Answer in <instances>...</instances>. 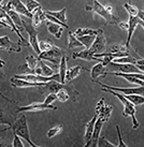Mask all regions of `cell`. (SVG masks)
<instances>
[{"instance_id": "cell-1", "label": "cell", "mask_w": 144, "mask_h": 147, "mask_svg": "<svg viewBox=\"0 0 144 147\" xmlns=\"http://www.w3.org/2000/svg\"><path fill=\"white\" fill-rule=\"evenodd\" d=\"M13 133L17 136H20L21 139L25 140L28 144H31L30 140V133H29L28 123H27V118L25 115H21V117L16 119V121L11 126Z\"/></svg>"}, {"instance_id": "cell-2", "label": "cell", "mask_w": 144, "mask_h": 147, "mask_svg": "<svg viewBox=\"0 0 144 147\" xmlns=\"http://www.w3.org/2000/svg\"><path fill=\"white\" fill-rule=\"evenodd\" d=\"M93 12L99 15V16H101L105 21L107 24H110V25H115V24H118V17L116 16L115 14H111V13H109L105 10L104 8V5L101 4L99 2L98 0H94V2H93Z\"/></svg>"}, {"instance_id": "cell-3", "label": "cell", "mask_w": 144, "mask_h": 147, "mask_svg": "<svg viewBox=\"0 0 144 147\" xmlns=\"http://www.w3.org/2000/svg\"><path fill=\"white\" fill-rule=\"evenodd\" d=\"M62 55H64V51L62 49H59L58 46H56V45H53L52 49H49V51L41 52L38 58L41 59V60H47V61L52 62L55 67H58Z\"/></svg>"}, {"instance_id": "cell-4", "label": "cell", "mask_w": 144, "mask_h": 147, "mask_svg": "<svg viewBox=\"0 0 144 147\" xmlns=\"http://www.w3.org/2000/svg\"><path fill=\"white\" fill-rule=\"evenodd\" d=\"M22 26L23 28L27 31L29 36L28 39V43L29 45L32 47V49L34 51V53L38 54V56L40 55V49H39V40H38V32L36 28L32 26V24H30L28 22H26L25 20H22Z\"/></svg>"}, {"instance_id": "cell-5", "label": "cell", "mask_w": 144, "mask_h": 147, "mask_svg": "<svg viewBox=\"0 0 144 147\" xmlns=\"http://www.w3.org/2000/svg\"><path fill=\"white\" fill-rule=\"evenodd\" d=\"M88 49L94 55L105 52V49H107V39H105V36H104V31L101 28L98 29V32L96 34L95 40H94L91 46Z\"/></svg>"}, {"instance_id": "cell-6", "label": "cell", "mask_w": 144, "mask_h": 147, "mask_svg": "<svg viewBox=\"0 0 144 147\" xmlns=\"http://www.w3.org/2000/svg\"><path fill=\"white\" fill-rule=\"evenodd\" d=\"M139 69L133 63H116L111 61L105 65V72H122V73H138Z\"/></svg>"}, {"instance_id": "cell-7", "label": "cell", "mask_w": 144, "mask_h": 147, "mask_svg": "<svg viewBox=\"0 0 144 147\" xmlns=\"http://www.w3.org/2000/svg\"><path fill=\"white\" fill-rule=\"evenodd\" d=\"M107 75H114V76H120L125 78L131 84L138 86H143L144 87V74L142 73H122V72H105L103 76Z\"/></svg>"}, {"instance_id": "cell-8", "label": "cell", "mask_w": 144, "mask_h": 147, "mask_svg": "<svg viewBox=\"0 0 144 147\" xmlns=\"http://www.w3.org/2000/svg\"><path fill=\"white\" fill-rule=\"evenodd\" d=\"M96 83H98L99 85L101 86V88H105V89H110L116 92L126 96V94H142L144 96V87L143 86H139V87H132V88H122V87H115V86H109L105 85L103 83H100L97 81Z\"/></svg>"}, {"instance_id": "cell-9", "label": "cell", "mask_w": 144, "mask_h": 147, "mask_svg": "<svg viewBox=\"0 0 144 147\" xmlns=\"http://www.w3.org/2000/svg\"><path fill=\"white\" fill-rule=\"evenodd\" d=\"M45 110H57V107L52 105V104L47 105V104H44V103L34 102V103H30L28 105L18 107L17 112H40V111H45Z\"/></svg>"}, {"instance_id": "cell-10", "label": "cell", "mask_w": 144, "mask_h": 147, "mask_svg": "<svg viewBox=\"0 0 144 147\" xmlns=\"http://www.w3.org/2000/svg\"><path fill=\"white\" fill-rule=\"evenodd\" d=\"M0 49H5L8 52H15V53H20L22 49L20 42L16 43V42L11 41L8 36L0 37Z\"/></svg>"}, {"instance_id": "cell-11", "label": "cell", "mask_w": 144, "mask_h": 147, "mask_svg": "<svg viewBox=\"0 0 144 147\" xmlns=\"http://www.w3.org/2000/svg\"><path fill=\"white\" fill-rule=\"evenodd\" d=\"M65 86V84L57 82V81H49L46 82L45 84L41 87H39V91L41 94H56L58 90L62 89V87Z\"/></svg>"}, {"instance_id": "cell-12", "label": "cell", "mask_w": 144, "mask_h": 147, "mask_svg": "<svg viewBox=\"0 0 144 147\" xmlns=\"http://www.w3.org/2000/svg\"><path fill=\"white\" fill-rule=\"evenodd\" d=\"M96 120H97V115H95L85 126V134H84L85 146L84 147H91V138H93V132H94V127H95Z\"/></svg>"}, {"instance_id": "cell-13", "label": "cell", "mask_w": 144, "mask_h": 147, "mask_svg": "<svg viewBox=\"0 0 144 147\" xmlns=\"http://www.w3.org/2000/svg\"><path fill=\"white\" fill-rule=\"evenodd\" d=\"M9 3L11 4V7L12 9L17 12L18 14H22V15H24L26 17H29V18H31L32 17V13H30L27 10V8L25 7L24 2L22 1V0H10V2Z\"/></svg>"}, {"instance_id": "cell-14", "label": "cell", "mask_w": 144, "mask_h": 147, "mask_svg": "<svg viewBox=\"0 0 144 147\" xmlns=\"http://www.w3.org/2000/svg\"><path fill=\"white\" fill-rule=\"evenodd\" d=\"M10 83L13 87L15 88H28V87H41L43 86L45 83H32V82H27V81H24V80H21V78H12L10 80Z\"/></svg>"}, {"instance_id": "cell-15", "label": "cell", "mask_w": 144, "mask_h": 147, "mask_svg": "<svg viewBox=\"0 0 144 147\" xmlns=\"http://www.w3.org/2000/svg\"><path fill=\"white\" fill-rule=\"evenodd\" d=\"M33 74H37V75H42V76H52L54 74V69H52L51 67L46 65L45 62L39 59L37 68L33 71Z\"/></svg>"}, {"instance_id": "cell-16", "label": "cell", "mask_w": 144, "mask_h": 147, "mask_svg": "<svg viewBox=\"0 0 144 147\" xmlns=\"http://www.w3.org/2000/svg\"><path fill=\"white\" fill-rule=\"evenodd\" d=\"M141 21L138 18L137 16H131V15H129V21H128V24H129V27H128V37H127V41H126V46L129 47L130 46V41H131V38H132V34L135 32V30H136V27L138 25H140Z\"/></svg>"}, {"instance_id": "cell-17", "label": "cell", "mask_w": 144, "mask_h": 147, "mask_svg": "<svg viewBox=\"0 0 144 147\" xmlns=\"http://www.w3.org/2000/svg\"><path fill=\"white\" fill-rule=\"evenodd\" d=\"M83 71H89L88 69L81 67V65H75L73 68L67 69L66 72V83H70L71 81H73L75 78H78L80 74L82 73Z\"/></svg>"}, {"instance_id": "cell-18", "label": "cell", "mask_w": 144, "mask_h": 147, "mask_svg": "<svg viewBox=\"0 0 144 147\" xmlns=\"http://www.w3.org/2000/svg\"><path fill=\"white\" fill-rule=\"evenodd\" d=\"M31 20H32V26L34 28H37L39 27L40 25L43 23L44 21H46V17H45V12L42 10V8H38L37 10H34L32 12V17H31Z\"/></svg>"}, {"instance_id": "cell-19", "label": "cell", "mask_w": 144, "mask_h": 147, "mask_svg": "<svg viewBox=\"0 0 144 147\" xmlns=\"http://www.w3.org/2000/svg\"><path fill=\"white\" fill-rule=\"evenodd\" d=\"M78 58H81V59H84V60H87V61H98L100 62V59L99 58H96L94 56V54L91 53L88 49H85L82 52H78V53H73L72 54V59H78Z\"/></svg>"}, {"instance_id": "cell-20", "label": "cell", "mask_w": 144, "mask_h": 147, "mask_svg": "<svg viewBox=\"0 0 144 147\" xmlns=\"http://www.w3.org/2000/svg\"><path fill=\"white\" fill-rule=\"evenodd\" d=\"M105 73V67L101 63V62H98L97 65H95L93 67V69L91 70V82H97L98 78Z\"/></svg>"}, {"instance_id": "cell-21", "label": "cell", "mask_w": 144, "mask_h": 147, "mask_svg": "<svg viewBox=\"0 0 144 147\" xmlns=\"http://www.w3.org/2000/svg\"><path fill=\"white\" fill-rule=\"evenodd\" d=\"M103 127V123L100 120V119L97 118L95 123V127H94V132H93V138H91V147H97V144H98L99 138H100V133H101V129Z\"/></svg>"}, {"instance_id": "cell-22", "label": "cell", "mask_w": 144, "mask_h": 147, "mask_svg": "<svg viewBox=\"0 0 144 147\" xmlns=\"http://www.w3.org/2000/svg\"><path fill=\"white\" fill-rule=\"evenodd\" d=\"M46 27H47V30H49V33H52L53 36H55L56 39H60L62 34V31H64V27H62L60 25H57L55 23H52V22L47 21L46 22Z\"/></svg>"}, {"instance_id": "cell-23", "label": "cell", "mask_w": 144, "mask_h": 147, "mask_svg": "<svg viewBox=\"0 0 144 147\" xmlns=\"http://www.w3.org/2000/svg\"><path fill=\"white\" fill-rule=\"evenodd\" d=\"M67 56L66 55H62V57L60 58V62L58 65V70H59V78L60 81L59 82L62 84H66V72H67Z\"/></svg>"}, {"instance_id": "cell-24", "label": "cell", "mask_w": 144, "mask_h": 147, "mask_svg": "<svg viewBox=\"0 0 144 147\" xmlns=\"http://www.w3.org/2000/svg\"><path fill=\"white\" fill-rule=\"evenodd\" d=\"M66 11H67V9L64 8V9H62V10H59V11H44V12H45L46 14H49V15L54 16L55 18H57L58 21H60L62 23H64V24H67Z\"/></svg>"}, {"instance_id": "cell-25", "label": "cell", "mask_w": 144, "mask_h": 147, "mask_svg": "<svg viewBox=\"0 0 144 147\" xmlns=\"http://www.w3.org/2000/svg\"><path fill=\"white\" fill-rule=\"evenodd\" d=\"M112 110H113V107H112L111 105L104 104V107H103L102 112L97 116V118L100 119V120L104 123L105 121L109 120V118H110V116H111V114H112Z\"/></svg>"}, {"instance_id": "cell-26", "label": "cell", "mask_w": 144, "mask_h": 147, "mask_svg": "<svg viewBox=\"0 0 144 147\" xmlns=\"http://www.w3.org/2000/svg\"><path fill=\"white\" fill-rule=\"evenodd\" d=\"M95 34H87V36H80V37H76L78 40L83 44V46L85 49H89L93 44V42L95 40Z\"/></svg>"}, {"instance_id": "cell-27", "label": "cell", "mask_w": 144, "mask_h": 147, "mask_svg": "<svg viewBox=\"0 0 144 147\" xmlns=\"http://www.w3.org/2000/svg\"><path fill=\"white\" fill-rule=\"evenodd\" d=\"M124 97L127 100H129L135 106L144 104V96H142V94H126Z\"/></svg>"}, {"instance_id": "cell-28", "label": "cell", "mask_w": 144, "mask_h": 147, "mask_svg": "<svg viewBox=\"0 0 144 147\" xmlns=\"http://www.w3.org/2000/svg\"><path fill=\"white\" fill-rule=\"evenodd\" d=\"M83 46V44L78 40V38L74 36L73 32L69 31L68 33V47L70 49H75V47H81Z\"/></svg>"}, {"instance_id": "cell-29", "label": "cell", "mask_w": 144, "mask_h": 147, "mask_svg": "<svg viewBox=\"0 0 144 147\" xmlns=\"http://www.w3.org/2000/svg\"><path fill=\"white\" fill-rule=\"evenodd\" d=\"M38 62H39V58L34 57L33 55H28V56L26 57V65H27V67L30 69V71H31L32 74H33L34 69L37 68Z\"/></svg>"}, {"instance_id": "cell-30", "label": "cell", "mask_w": 144, "mask_h": 147, "mask_svg": "<svg viewBox=\"0 0 144 147\" xmlns=\"http://www.w3.org/2000/svg\"><path fill=\"white\" fill-rule=\"evenodd\" d=\"M126 44H113L109 49V53H129Z\"/></svg>"}, {"instance_id": "cell-31", "label": "cell", "mask_w": 144, "mask_h": 147, "mask_svg": "<svg viewBox=\"0 0 144 147\" xmlns=\"http://www.w3.org/2000/svg\"><path fill=\"white\" fill-rule=\"evenodd\" d=\"M98 30L91 28H78L74 31V36L75 37H80V36H87V34H97Z\"/></svg>"}, {"instance_id": "cell-32", "label": "cell", "mask_w": 144, "mask_h": 147, "mask_svg": "<svg viewBox=\"0 0 144 147\" xmlns=\"http://www.w3.org/2000/svg\"><path fill=\"white\" fill-rule=\"evenodd\" d=\"M23 1H24L25 7L27 8V10L30 13H32L34 10H37L38 8L41 7V4L39 3L38 1H36V0H23Z\"/></svg>"}, {"instance_id": "cell-33", "label": "cell", "mask_w": 144, "mask_h": 147, "mask_svg": "<svg viewBox=\"0 0 144 147\" xmlns=\"http://www.w3.org/2000/svg\"><path fill=\"white\" fill-rule=\"evenodd\" d=\"M113 62H116V63H135L136 59L131 56H125V57H118V58H114Z\"/></svg>"}, {"instance_id": "cell-34", "label": "cell", "mask_w": 144, "mask_h": 147, "mask_svg": "<svg viewBox=\"0 0 144 147\" xmlns=\"http://www.w3.org/2000/svg\"><path fill=\"white\" fill-rule=\"evenodd\" d=\"M124 9L128 12L129 15L131 16H137L138 15V12H139V9L137 8L136 5H132L130 3H124Z\"/></svg>"}, {"instance_id": "cell-35", "label": "cell", "mask_w": 144, "mask_h": 147, "mask_svg": "<svg viewBox=\"0 0 144 147\" xmlns=\"http://www.w3.org/2000/svg\"><path fill=\"white\" fill-rule=\"evenodd\" d=\"M53 42L49 41V40H46V41H39V49H40V52H46L49 49H52L53 46Z\"/></svg>"}, {"instance_id": "cell-36", "label": "cell", "mask_w": 144, "mask_h": 147, "mask_svg": "<svg viewBox=\"0 0 144 147\" xmlns=\"http://www.w3.org/2000/svg\"><path fill=\"white\" fill-rule=\"evenodd\" d=\"M62 125H58V126L54 127V128H52V129H49V130L47 131L46 135H47V138L52 139V138H54L55 135H57L59 132H62Z\"/></svg>"}, {"instance_id": "cell-37", "label": "cell", "mask_w": 144, "mask_h": 147, "mask_svg": "<svg viewBox=\"0 0 144 147\" xmlns=\"http://www.w3.org/2000/svg\"><path fill=\"white\" fill-rule=\"evenodd\" d=\"M97 147H117L115 145H113L112 143H110L103 136H100L98 141V144H97Z\"/></svg>"}, {"instance_id": "cell-38", "label": "cell", "mask_w": 144, "mask_h": 147, "mask_svg": "<svg viewBox=\"0 0 144 147\" xmlns=\"http://www.w3.org/2000/svg\"><path fill=\"white\" fill-rule=\"evenodd\" d=\"M45 17H46V20L49 22H52V23H55V24H57V25H60L62 27H64V28H69V26L67 24H64V23H62L60 21H58L57 18H55L54 16H52V15H49V14H46L45 13Z\"/></svg>"}, {"instance_id": "cell-39", "label": "cell", "mask_w": 144, "mask_h": 147, "mask_svg": "<svg viewBox=\"0 0 144 147\" xmlns=\"http://www.w3.org/2000/svg\"><path fill=\"white\" fill-rule=\"evenodd\" d=\"M116 132H117V136H118V145H117V147H128L127 145H126V143L124 142L123 138H122L120 127H118V126H116Z\"/></svg>"}, {"instance_id": "cell-40", "label": "cell", "mask_w": 144, "mask_h": 147, "mask_svg": "<svg viewBox=\"0 0 144 147\" xmlns=\"http://www.w3.org/2000/svg\"><path fill=\"white\" fill-rule=\"evenodd\" d=\"M55 100H57V98H56V94H49L47 96H46V98H45V100H44V102L43 103L49 105V104H52Z\"/></svg>"}, {"instance_id": "cell-41", "label": "cell", "mask_w": 144, "mask_h": 147, "mask_svg": "<svg viewBox=\"0 0 144 147\" xmlns=\"http://www.w3.org/2000/svg\"><path fill=\"white\" fill-rule=\"evenodd\" d=\"M104 99H100V101H99L98 103H97V105H96V115L98 116L101 112H102V110H103V107H104Z\"/></svg>"}, {"instance_id": "cell-42", "label": "cell", "mask_w": 144, "mask_h": 147, "mask_svg": "<svg viewBox=\"0 0 144 147\" xmlns=\"http://www.w3.org/2000/svg\"><path fill=\"white\" fill-rule=\"evenodd\" d=\"M12 147H24V144H23V142H22L21 138L15 134H14V139H13Z\"/></svg>"}, {"instance_id": "cell-43", "label": "cell", "mask_w": 144, "mask_h": 147, "mask_svg": "<svg viewBox=\"0 0 144 147\" xmlns=\"http://www.w3.org/2000/svg\"><path fill=\"white\" fill-rule=\"evenodd\" d=\"M118 27H120L122 30H128V27H129V24H128V22H118Z\"/></svg>"}, {"instance_id": "cell-44", "label": "cell", "mask_w": 144, "mask_h": 147, "mask_svg": "<svg viewBox=\"0 0 144 147\" xmlns=\"http://www.w3.org/2000/svg\"><path fill=\"white\" fill-rule=\"evenodd\" d=\"M11 129V125H3V123H0V133L2 132H7L8 130Z\"/></svg>"}, {"instance_id": "cell-45", "label": "cell", "mask_w": 144, "mask_h": 147, "mask_svg": "<svg viewBox=\"0 0 144 147\" xmlns=\"http://www.w3.org/2000/svg\"><path fill=\"white\" fill-rule=\"evenodd\" d=\"M0 123H3V125H11V123H9V121H7V120H5L2 110H0Z\"/></svg>"}, {"instance_id": "cell-46", "label": "cell", "mask_w": 144, "mask_h": 147, "mask_svg": "<svg viewBox=\"0 0 144 147\" xmlns=\"http://www.w3.org/2000/svg\"><path fill=\"white\" fill-rule=\"evenodd\" d=\"M104 8L107 10L109 13H111V14H114V8L112 7L111 4H107V5H104Z\"/></svg>"}, {"instance_id": "cell-47", "label": "cell", "mask_w": 144, "mask_h": 147, "mask_svg": "<svg viewBox=\"0 0 144 147\" xmlns=\"http://www.w3.org/2000/svg\"><path fill=\"white\" fill-rule=\"evenodd\" d=\"M137 17H138L140 21L144 22V11H139V12H138V15H137Z\"/></svg>"}, {"instance_id": "cell-48", "label": "cell", "mask_w": 144, "mask_h": 147, "mask_svg": "<svg viewBox=\"0 0 144 147\" xmlns=\"http://www.w3.org/2000/svg\"><path fill=\"white\" fill-rule=\"evenodd\" d=\"M5 78V73L3 72V70L0 68V80H4Z\"/></svg>"}, {"instance_id": "cell-49", "label": "cell", "mask_w": 144, "mask_h": 147, "mask_svg": "<svg viewBox=\"0 0 144 147\" xmlns=\"http://www.w3.org/2000/svg\"><path fill=\"white\" fill-rule=\"evenodd\" d=\"M1 28H10V26L3 23V22H0V29Z\"/></svg>"}, {"instance_id": "cell-50", "label": "cell", "mask_w": 144, "mask_h": 147, "mask_svg": "<svg viewBox=\"0 0 144 147\" xmlns=\"http://www.w3.org/2000/svg\"><path fill=\"white\" fill-rule=\"evenodd\" d=\"M4 65H5V62H4L3 60H2V59H1V58H0V68H1V69H2V68H3Z\"/></svg>"}, {"instance_id": "cell-51", "label": "cell", "mask_w": 144, "mask_h": 147, "mask_svg": "<svg viewBox=\"0 0 144 147\" xmlns=\"http://www.w3.org/2000/svg\"><path fill=\"white\" fill-rule=\"evenodd\" d=\"M0 147H12V146H8V145H5V144H3L2 142H0Z\"/></svg>"}, {"instance_id": "cell-52", "label": "cell", "mask_w": 144, "mask_h": 147, "mask_svg": "<svg viewBox=\"0 0 144 147\" xmlns=\"http://www.w3.org/2000/svg\"><path fill=\"white\" fill-rule=\"evenodd\" d=\"M88 1V4L87 5H93V2H94V0H87Z\"/></svg>"}, {"instance_id": "cell-53", "label": "cell", "mask_w": 144, "mask_h": 147, "mask_svg": "<svg viewBox=\"0 0 144 147\" xmlns=\"http://www.w3.org/2000/svg\"><path fill=\"white\" fill-rule=\"evenodd\" d=\"M29 145H30V146H31V147H39V146H37V145H34V144H33V143L29 144Z\"/></svg>"}, {"instance_id": "cell-54", "label": "cell", "mask_w": 144, "mask_h": 147, "mask_svg": "<svg viewBox=\"0 0 144 147\" xmlns=\"http://www.w3.org/2000/svg\"><path fill=\"white\" fill-rule=\"evenodd\" d=\"M140 25H141V26H142V27H143V29H144V22H142V21H141Z\"/></svg>"}, {"instance_id": "cell-55", "label": "cell", "mask_w": 144, "mask_h": 147, "mask_svg": "<svg viewBox=\"0 0 144 147\" xmlns=\"http://www.w3.org/2000/svg\"><path fill=\"white\" fill-rule=\"evenodd\" d=\"M0 97H2V98H5V97H4V96H3V94H1V92H0ZM5 99H8V98H5Z\"/></svg>"}, {"instance_id": "cell-56", "label": "cell", "mask_w": 144, "mask_h": 147, "mask_svg": "<svg viewBox=\"0 0 144 147\" xmlns=\"http://www.w3.org/2000/svg\"><path fill=\"white\" fill-rule=\"evenodd\" d=\"M29 147H31V146H29Z\"/></svg>"}, {"instance_id": "cell-57", "label": "cell", "mask_w": 144, "mask_h": 147, "mask_svg": "<svg viewBox=\"0 0 144 147\" xmlns=\"http://www.w3.org/2000/svg\"><path fill=\"white\" fill-rule=\"evenodd\" d=\"M22 1H23V0H22Z\"/></svg>"}]
</instances>
